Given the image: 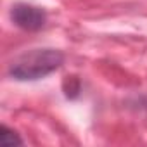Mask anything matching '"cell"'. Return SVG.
Returning <instances> with one entry per match:
<instances>
[{"label": "cell", "instance_id": "6da1fadb", "mask_svg": "<svg viewBox=\"0 0 147 147\" xmlns=\"http://www.w3.org/2000/svg\"><path fill=\"white\" fill-rule=\"evenodd\" d=\"M64 62V54L55 49H35L19 55L9 67L11 76L19 82L40 80L52 71L59 69Z\"/></svg>", "mask_w": 147, "mask_h": 147}, {"label": "cell", "instance_id": "7a4b0ae2", "mask_svg": "<svg viewBox=\"0 0 147 147\" xmlns=\"http://www.w3.org/2000/svg\"><path fill=\"white\" fill-rule=\"evenodd\" d=\"M11 18L16 26L28 30V31H36L45 26L47 23V14L43 9L28 5V4H18L11 11Z\"/></svg>", "mask_w": 147, "mask_h": 147}, {"label": "cell", "instance_id": "3957f363", "mask_svg": "<svg viewBox=\"0 0 147 147\" xmlns=\"http://www.w3.org/2000/svg\"><path fill=\"white\" fill-rule=\"evenodd\" d=\"M62 88H64L66 97L75 99V97H78V94H80V80H78L76 76H67V78L64 80V83H62Z\"/></svg>", "mask_w": 147, "mask_h": 147}, {"label": "cell", "instance_id": "277c9868", "mask_svg": "<svg viewBox=\"0 0 147 147\" xmlns=\"http://www.w3.org/2000/svg\"><path fill=\"white\" fill-rule=\"evenodd\" d=\"M0 144L2 145H19V144H23V140L12 130H9L7 126H2L0 128Z\"/></svg>", "mask_w": 147, "mask_h": 147}]
</instances>
